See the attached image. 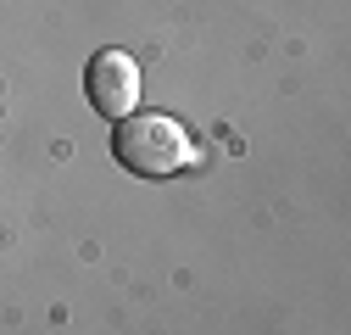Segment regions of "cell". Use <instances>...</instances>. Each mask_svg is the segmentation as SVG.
I'll return each mask as SVG.
<instances>
[{
    "label": "cell",
    "mask_w": 351,
    "mask_h": 335,
    "mask_svg": "<svg viewBox=\"0 0 351 335\" xmlns=\"http://www.w3.org/2000/svg\"><path fill=\"white\" fill-rule=\"evenodd\" d=\"M112 157L128 168V174L167 179V174H179V168L195 162V146H190L179 117H167V112H128L112 129Z\"/></svg>",
    "instance_id": "obj_1"
},
{
    "label": "cell",
    "mask_w": 351,
    "mask_h": 335,
    "mask_svg": "<svg viewBox=\"0 0 351 335\" xmlns=\"http://www.w3.org/2000/svg\"><path fill=\"white\" fill-rule=\"evenodd\" d=\"M84 90L101 117H128L140 112V62L128 51H95L84 67Z\"/></svg>",
    "instance_id": "obj_2"
}]
</instances>
